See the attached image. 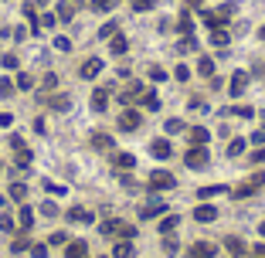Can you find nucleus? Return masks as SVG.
I'll return each instance as SVG.
<instances>
[{
  "instance_id": "1",
  "label": "nucleus",
  "mask_w": 265,
  "mask_h": 258,
  "mask_svg": "<svg viewBox=\"0 0 265 258\" xmlns=\"http://www.w3.org/2000/svg\"><path fill=\"white\" fill-rule=\"evenodd\" d=\"M102 235L106 238H116V241H132L136 238V228L126 224V221H119V217H109V221H102Z\"/></svg>"
},
{
  "instance_id": "2",
  "label": "nucleus",
  "mask_w": 265,
  "mask_h": 258,
  "mask_svg": "<svg viewBox=\"0 0 265 258\" xmlns=\"http://www.w3.org/2000/svg\"><path fill=\"white\" fill-rule=\"evenodd\" d=\"M231 14H235V7H231V3H224L221 10H204V24H207L211 31H218V27H224V24H228V17H231Z\"/></svg>"
},
{
  "instance_id": "3",
  "label": "nucleus",
  "mask_w": 265,
  "mask_h": 258,
  "mask_svg": "<svg viewBox=\"0 0 265 258\" xmlns=\"http://www.w3.org/2000/svg\"><path fill=\"white\" fill-rule=\"evenodd\" d=\"M170 187H177L174 173H167V170H153L150 173V191H170Z\"/></svg>"
},
{
  "instance_id": "4",
  "label": "nucleus",
  "mask_w": 265,
  "mask_h": 258,
  "mask_svg": "<svg viewBox=\"0 0 265 258\" xmlns=\"http://www.w3.org/2000/svg\"><path fill=\"white\" fill-rule=\"evenodd\" d=\"M184 163H187V167H194V170L207 167V150H204V146H191V150H187V156H184Z\"/></svg>"
},
{
  "instance_id": "5",
  "label": "nucleus",
  "mask_w": 265,
  "mask_h": 258,
  "mask_svg": "<svg viewBox=\"0 0 265 258\" xmlns=\"http://www.w3.org/2000/svg\"><path fill=\"white\" fill-rule=\"evenodd\" d=\"M92 146H95L99 153H112V150H116V139H112L109 132H92Z\"/></svg>"
},
{
  "instance_id": "6",
  "label": "nucleus",
  "mask_w": 265,
  "mask_h": 258,
  "mask_svg": "<svg viewBox=\"0 0 265 258\" xmlns=\"http://www.w3.org/2000/svg\"><path fill=\"white\" fill-rule=\"evenodd\" d=\"M139 123H143V119H139V112H136V109H126V112L119 116V129H123V132H132V129H139Z\"/></svg>"
},
{
  "instance_id": "7",
  "label": "nucleus",
  "mask_w": 265,
  "mask_h": 258,
  "mask_svg": "<svg viewBox=\"0 0 265 258\" xmlns=\"http://www.w3.org/2000/svg\"><path fill=\"white\" fill-rule=\"evenodd\" d=\"M245 85H248V75H245V71H235V75H231V82H228V95H235V99H238V95L245 92Z\"/></svg>"
},
{
  "instance_id": "8",
  "label": "nucleus",
  "mask_w": 265,
  "mask_h": 258,
  "mask_svg": "<svg viewBox=\"0 0 265 258\" xmlns=\"http://www.w3.org/2000/svg\"><path fill=\"white\" fill-rule=\"evenodd\" d=\"M150 153H153L156 160H167V156L174 153V146H170V139H160V136H156V139L150 143Z\"/></svg>"
},
{
  "instance_id": "9",
  "label": "nucleus",
  "mask_w": 265,
  "mask_h": 258,
  "mask_svg": "<svg viewBox=\"0 0 265 258\" xmlns=\"http://www.w3.org/2000/svg\"><path fill=\"white\" fill-rule=\"evenodd\" d=\"M218 217V207H211V204H198L194 207V221H200V224H211Z\"/></svg>"
},
{
  "instance_id": "10",
  "label": "nucleus",
  "mask_w": 265,
  "mask_h": 258,
  "mask_svg": "<svg viewBox=\"0 0 265 258\" xmlns=\"http://www.w3.org/2000/svg\"><path fill=\"white\" fill-rule=\"evenodd\" d=\"M163 211H167V204H160V200H150V204H143V207H139V217H143V221H150V217H160Z\"/></svg>"
},
{
  "instance_id": "11",
  "label": "nucleus",
  "mask_w": 265,
  "mask_h": 258,
  "mask_svg": "<svg viewBox=\"0 0 265 258\" xmlns=\"http://www.w3.org/2000/svg\"><path fill=\"white\" fill-rule=\"evenodd\" d=\"M112 167L123 173V170H132L136 167V156L132 153H112Z\"/></svg>"
},
{
  "instance_id": "12",
  "label": "nucleus",
  "mask_w": 265,
  "mask_h": 258,
  "mask_svg": "<svg viewBox=\"0 0 265 258\" xmlns=\"http://www.w3.org/2000/svg\"><path fill=\"white\" fill-rule=\"evenodd\" d=\"M214 245H207V241H198V245H191V252H187V258H214Z\"/></svg>"
},
{
  "instance_id": "13",
  "label": "nucleus",
  "mask_w": 265,
  "mask_h": 258,
  "mask_svg": "<svg viewBox=\"0 0 265 258\" xmlns=\"http://www.w3.org/2000/svg\"><path fill=\"white\" fill-rule=\"evenodd\" d=\"M224 248H228L235 258H245V252H248V248H245V241H242V238H235V235H228V238H224Z\"/></svg>"
},
{
  "instance_id": "14",
  "label": "nucleus",
  "mask_w": 265,
  "mask_h": 258,
  "mask_svg": "<svg viewBox=\"0 0 265 258\" xmlns=\"http://www.w3.org/2000/svg\"><path fill=\"white\" fill-rule=\"evenodd\" d=\"M65 258H88V245H85V241H68Z\"/></svg>"
},
{
  "instance_id": "15",
  "label": "nucleus",
  "mask_w": 265,
  "mask_h": 258,
  "mask_svg": "<svg viewBox=\"0 0 265 258\" xmlns=\"http://www.w3.org/2000/svg\"><path fill=\"white\" fill-rule=\"evenodd\" d=\"M99 71H102V62H99V58H85V64L78 68V75H82V78H95Z\"/></svg>"
},
{
  "instance_id": "16",
  "label": "nucleus",
  "mask_w": 265,
  "mask_h": 258,
  "mask_svg": "<svg viewBox=\"0 0 265 258\" xmlns=\"http://www.w3.org/2000/svg\"><path fill=\"white\" fill-rule=\"evenodd\" d=\"M109 51H112V55H126V51H130V41H126L119 31H116V34L109 38Z\"/></svg>"
},
{
  "instance_id": "17",
  "label": "nucleus",
  "mask_w": 265,
  "mask_h": 258,
  "mask_svg": "<svg viewBox=\"0 0 265 258\" xmlns=\"http://www.w3.org/2000/svg\"><path fill=\"white\" fill-rule=\"evenodd\" d=\"M55 17H58V21H71V17H75V0H62V3L55 7Z\"/></svg>"
},
{
  "instance_id": "18",
  "label": "nucleus",
  "mask_w": 265,
  "mask_h": 258,
  "mask_svg": "<svg viewBox=\"0 0 265 258\" xmlns=\"http://www.w3.org/2000/svg\"><path fill=\"white\" fill-rule=\"evenodd\" d=\"M106 106H109V88H95V92H92V109L102 112Z\"/></svg>"
},
{
  "instance_id": "19",
  "label": "nucleus",
  "mask_w": 265,
  "mask_h": 258,
  "mask_svg": "<svg viewBox=\"0 0 265 258\" xmlns=\"http://www.w3.org/2000/svg\"><path fill=\"white\" fill-rule=\"evenodd\" d=\"M112 258H136V248H132V241H116V248H112Z\"/></svg>"
},
{
  "instance_id": "20",
  "label": "nucleus",
  "mask_w": 265,
  "mask_h": 258,
  "mask_svg": "<svg viewBox=\"0 0 265 258\" xmlns=\"http://www.w3.org/2000/svg\"><path fill=\"white\" fill-rule=\"evenodd\" d=\"M207 139H211V132H207L204 126H194V129H191V146H204Z\"/></svg>"
},
{
  "instance_id": "21",
  "label": "nucleus",
  "mask_w": 265,
  "mask_h": 258,
  "mask_svg": "<svg viewBox=\"0 0 265 258\" xmlns=\"http://www.w3.org/2000/svg\"><path fill=\"white\" fill-rule=\"evenodd\" d=\"M139 95H143V85H139V82H132V85H130V88H126V92H123V95H119V99H123V102L130 106V102H136Z\"/></svg>"
},
{
  "instance_id": "22",
  "label": "nucleus",
  "mask_w": 265,
  "mask_h": 258,
  "mask_svg": "<svg viewBox=\"0 0 265 258\" xmlns=\"http://www.w3.org/2000/svg\"><path fill=\"white\" fill-rule=\"evenodd\" d=\"M228 41H231V38H228V31H224V27L211 31V44H214V48H228Z\"/></svg>"
},
{
  "instance_id": "23",
  "label": "nucleus",
  "mask_w": 265,
  "mask_h": 258,
  "mask_svg": "<svg viewBox=\"0 0 265 258\" xmlns=\"http://www.w3.org/2000/svg\"><path fill=\"white\" fill-rule=\"evenodd\" d=\"M31 224H34V211H31L27 204H21V228L31 231Z\"/></svg>"
},
{
  "instance_id": "24",
  "label": "nucleus",
  "mask_w": 265,
  "mask_h": 258,
  "mask_svg": "<svg viewBox=\"0 0 265 258\" xmlns=\"http://www.w3.org/2000/svg\"><path fill=\"white\" fill-rule=\"evenodd\" d=\"M139 102H143V109H160V99H156V92H143V95H139Z\"/></svg>"
},
{
  "instance_id": "25",
  "label": "nucleus",
  "mask_w": 265,
  "mask_h": 258,
  "mask_svg": "<svg viewBox=\"0 0 265 258\" xmlns=\"http://www.w3.org/2000/svg\"><path fill=\"white\" fill-rule=\"evenodd\" d=\"M177 224H180V217H177V214H167V217L160 221V231H163V235H170V231H174Z\"/></svg>"
},
{
  "instance_id": "26",
  "label": "nucleus",
  "mask_w": 265,
  "mask_h": 258,
  "mask_svg": "<svg viewBox=\"0 0 265 258\" xmlns=\"http://www.w3.org/2000/svg\"><path fill=\"white\" fill-rule=\"evenodd\" d=\"M24 17H27L31 31H38V10H34V3H24Z\"/></svg>"
},
{
  "instance_id": "27",
  "label": "nucleus",
  "mask_w": 265,
  "mask_h": 258,
  "mask_svg": "<svg viewBox=\"0 0 265 258\" xmlns=\"http://www.w3.org/2000/svg\"><path fill=\"white\" fill-rule=\"evenodd\" d=\"M116 3H119V0H92V10H95V14H106V10H112Z\"/></svg>"
},
{
  "instance_id": "28",
  "label": "nucleus",
  "mask_w": 265,
  "mask_h": 258,
  "mask_svg": "<svg viewBox=\"0 0 265 258\" xmlns=\"http://www.w3.org/2000/svg\"><path fill=\"white\" fill-rule=\"evenodd\" d=\"M245 146H248L245 139H231V143H228V156H242V150H245Z\"/></svg>"
},
{
  "instance_id": "29",
  "label": "nucleus",
  "mask_w": 265,
  "mask_h": 258,
  "mask_svg": "<svg viewBox=\"0 0 265 258\" xmlns=\"http://www.w3.org/2000/svg\"><path fill=\"white\" fill-rule=\"evenodd\" d=\"M224 191H228L224 184H214V187H200V197L207 200V197H218V194H224Z\"/></svg>"
},
{
  "instance_id": "30",
  "label": "nucleus",
  "mask_w": 265,
  "mask_h": 258,
  "mask_svg": "<svg viewBox=\"0 0 265 258\" xmlns=\"http://www.w3.org/2000/svg\"><path fill=\"white\" fill-rule=\"evenodd\" d=\"M198 71H200V75H207V78H214V62H211V58H200Z\"/></svg>"
},
{
  "instance_id": "31",
  "label": "nucleus",
  "mask_w": 265,
  "mask_h": 258,
  "mask_svg": "<svg viewBox=\"0 0 265 258\" xmlns=\"http://www.w3.org/2000/svg\"><path fill=\"white\" fill-rule=\"evenodd\" d=\"M180 51H198V41H194V34H184V38H180Z\"/></svg>"
},
{
  "instance_id": "32",
  "label": "nucleus",
  "mask_w": 265,
  "mask_h": 258,
  "mask_svg": "<svg viewBox=\"0 0 265 258\" xmlns=\"http://www.w3.org/2000/svg\"><path fill=\"white\" fill-rule=\"evenodd\" d=\"M68 217H71V221H85V224L92 221V214H88V211H78V207H71V211H68Z\"/></svg>"
},
{
  "instance_id": "33",
  "label": "nucleus",
  "mask_w": 265,
  "mask_h": 258,
  "mask_svg": "<svg viewBox=\"0 0 265 258\" xmlns=\"http://www.w3.org/2000/svg\"><path fill=\"white\" fill-rule=\"evenodd\" d=\"M24 194H27L24 184H10V200H24Z\"/></svg>"
},
{
  "instance_id": "34",
  "label": "nucleus",
  "mask_w": 265,
  "mask_h": 258,
  "mask_svg": "<svg viewBox=\"0 0 265 258\" xmlns=\"http://www.w3.org/2000/svg\"><path fill=\"white\" fill-rule=\"evenodd\" d=\"M255 191H259V187H255V184L248 180V184H242V187L235 191V197H252V194H255Z\"/></svg>"
},
{
  "instance_id": "35",
  "label": "nucleus",
  "mask_w": 265,
  "mask_h": 258,
  "mask_svg": "<svg viewBox=\"0 0 265 258\" xmlns=\"http://www.w3.org/2000/svg\"><path fill=\"white\" fill-rule=\"evenodd\" d=\"M180 31H184V34H191V31H194V17H191L187 10H184V17H180Z\"/></svg>"
},
{
  "instance_id": "36",
  "label": "nucleus",
  "mask_w": 265,
  "mask_h": 258,
  "mask_svg": "<svg viewBox=\"0 0 265 258\" xmlns=\"http://www.w3.org/2000/svg\"><path fill=\"white\" fill-rule=\"evenodd\" d=\"M10 92H14V82L10 78H0V99H10Z\"/></svg>"
},
{
  "instance_id": "37",
  "label": "nucleus",
  "mask_w": 265,
  "mask_h": 258,
  "mask_svg": "<svg viewBox=\"0 0 265 258\" xmlns=\"http://www.w3.org/2000/svg\"><path fill=\"white\" fill-rule=\"evenodd\" d=\"M132 3V10H153L156 7V0H130Z\"/></svg>"
},
{
  "instance_id": "38",
  "label": "nucleus",
  "mask_w": 265,
  "mask_h": 258,
  "mask_svg": "<svg viewBox=\"0 0 265 258\" xmlns=\"http://www.w3.org/2000/svg\"><path fill=\"white\" fill-rule=\"evenodd\" d=\"M174 78H177V82H187V78H191V68H187V64H177Z\"/></svg>"
},
{
  "instance_id": "39",
  "label": "nucleus",
  "mask_w": 265,
  "mask_h": 258,
  "mask_svg": "<svg viewBox=\"0 0 265 258\" xmlns=\"http://www.w3.org/2000/svg\"><path fill=\"white\" fill-rule=\"evenodd\" d=\"M17 163H21V167H27V163H31V150H27V146H24V150L17 146Z\"/></svg>"
},
{
  "instance_id": "40",
  "label": "nucleus",
  "mask_w": 265,
  "mask_h": 258,
  "mask_svg": "<svg viewBox=\"0 0 265 258\" xmlns=\"http://www.w3.org/2000/svg\"><path fill=\"white\" fill-rule=\"evenodd\" d=\"M17 85H21V88H31V85H34V78H31L27 71H21V75H17Z\"/></svg>"
},
{
  "instance_id": "41",
  "label": "nucleus",
  "mask_w": 265,
  "mask_h": 258,
  "mask_svg": "<svg viewBox=\"0 0 265 258\" xmlns=\"http://www.w3.org/2000/svg\"><path fill=\"white\" fill-rule=\"evenodd\" d=\"M41 214H48V217H55V214H58V204H51V200H44V204H41Z\"/></svg>"
},
{
  "instance_id": "42",
  "label": "nucleus",
  "mask_w": 265,
  "mask_h": 258,
  "mask_svg": "<svg viewBox=\"0 0 265 258\" xmlns=\"http://www.w3.org/2000/svg\"><path fill=\"white\" fill-rule=\"evenodd\" d=\"M0 231H14V217L10 214H0Z\"/></svg>"
},
{
  "instance_id": "43",
  "label": "nucleus",
  "mask_w": 265,
  "mask_h": 258,
  "mask_svg": "<svg viewBox=\"0 0 265 258\" xmlns=\"http://www.w3.org/2000/svg\"><path fill=\"white\" fill-rule=\"evenodd\" d=\"M184 129V119H167V132H180Z\"/></svg>"
},
{
  "instance_id": "44",
  "label": "nucleus",
  "mask_w": 265,
  "mask_h": 258,
  "mask_svg": "<svg viewBox=\"0 0 265 258\" xmlns=\"http://www.w3.org/2000/svg\"><path fill=\"white\" fill-rule=\"evenodd\" d=\"M112 34H116V24H112V21H109V24H106V27H102V31H99V38H102V41H106V38H112Z\"/></svg>"
},
{
  "instance_id": "45",
  "label": "nucleus",
  "mask_w": 265,
  "mask_h": 258,
  "mask_svg": "<svg viewBox=\"0 0 265 258\" xmlns=\"http://www.w3.org/2000/svg\"><path fill=\"white\" fill-rule=\"evenodd\" d=\"M150 78H153V82H167V71H163V68H150Z\"/></svg>"
},
{
  "instance_id": "46",
  "label": "nucleus",
  "mask_w": 265,
  "mask_h": 258,
  "mask_svg": "<svg viewBox=\"0 0 265 258\" xmlns=\"http://www.w3.org/2000/svg\"><path fill=\"white\" fill-rule=\"evenodd\" d=\"M163 252H167V255H177V238H167V241H163Z\"/></svg>"
},
{
  "instance_id": "47",
  "label": "nucleus",
  "mask_w": 265,
  "mask_h": 258,
  "mask_svg": "<svg viewBox=\"0 0 265 258\" xmlns=\"http://www.w3.org/2000/svg\"><path fill=\"white\" fill-rule=\"evenodd\" d=\"M51 106H55V109H58V112H65L68 106H71V102H68L65 95H58V99H55V102H51Z\"/></svg>"
},
{
  "instance_id": "48",
  "label": "nucleus",
  "mask_w": 265,
  "mask_h": 258,
  "mask_svg": "<svg viewBox=\"0 0 265 258\" xmlns=\"http://www.w3.org/2000/svg\"><path fill=\"white\" fill-rule=\"evenodd\" d=\"M51 245H68V235L65 231H55V235H51Z\"/></svg>"
},
{
  "instance_id": "49",
  "label": "nucleus",
  "mask_w": 265,
  "mask_h": 258,
  "mask_svg": "<svg viewBox=\"0 0 265 258\" xmlns=\"http://www.w3.org/2000/svg\"><path fill=\"white\" fill-rule=\"evenodd\" d=\"M14 126V116L10 112H0V129H10Z\"/></svg>"
},
{
  "instance_id": "50",
  "label": "nucleus",
  "mask_w": 265,
  "mask_h": 258,
  "mask_svg": "<svg viewBox=\"0 0 265 258\" xmlns=\"http://www.w3.org/2000/svg\"><path fill=\"white\" fill-rule=\"evenodd\" d=\"M55 48H58V51H71V41H68V38H55Z\"/></svg>"
},
{
  "instance_id": "51",
  "label": "nucleus",
  "mask_w": 265,
  "mask_h": 258,
  "mask_svg": "<svg viewBox=\"0 0 265 258\" xmlns=\"http://www.w3.org/2000/svg\"><path fill=\"white\" fill-rule=\"evenodd\" d=\"M235 116H242V119H252V116H255V112H252V109H248V106H238V109H235Z\"/></svg>"
},
{
  "instance_id": "52",
  "label": "nucleus",
  "mask_w": 265,
  "mask_h": 258,
  "mask_svg": "<svg viewBox=\"0 0 265 258\" xmlns=\"http://www.w3.org/2000/svg\"><path fill=\"white\" fill-rule=\"evenodd\" d=\"M31 255H34V258H44V255H48V248H44V245H31Z\"/></svg>"
},
{
  "instance_id": "53",
  "label": "nucleus",
  "mask_w": 265,
  "mask_h": 258,
  "mask_svg": "<svg viewBox=\"0 0 265 258\" xmlns=\"http://www.w3.org/2000/svg\"><path fill=\"white\" fill-rule=\"evenodd\" d=\"M55 85H58V75H55V71H51V75H44V88H55Z\"/></svg>"
},
{
  "instance_id": "54",
  "label": "nucleus",
  "mask_w": 265,
  "mask_h": 258,
  "mask_svg": "<svg viewBox=\"0 0 265 258\" xmlns=\"http://www.w3.org/2000/svg\"><path fill=\"white\" fill-rule=\"evenodd\" d=\"M24 248H27V238H17V241H14V255H21Z\"/></svg>"
},
{
  "instance_id": "55",
  "label": "nucleus",
  "mask_w": 265,
  "mask_h": 258,
  "mask_svg": "<svg viewBox=\"0 0 265 258\" xmlns=\"http://www.w3.org/2000/svg\"><path fill=\"white\" fill-rule=\"evenodd\" d=\"M252 163H265V146H262V150H255V153H252Z\"/></svg>"
},
{
  "instance_id": "56",
  "label": "nucleus",
  "mask_w": 265,
  "mask_h": 258,
  "mask_svg": "<svg viewBox=\"0 0 265 258\" xmlns=\"http://www.w3.org/2000/svg\"><path fill=\"white\" fill-rule=\"evenodd\" d=\"M3 68H17V58L14 55H3Z\"/></svg>"
},
{
  "instance_id": "57",
  "label": "nucleus",
  "mask_w": 265,
  "mask_h": 258,
  "mask_svg": "<svg viewBox=\"0 0 265 258\" xmlns=\"http://www.w3.org/2000/svg\"><path fill=\"white\" fill-rule=\"evenodd\" d=\"M252 139H255V143H259V146H265V129H259V132H255V136H252Z\"/></svg>"
},
{
  "instance_id": "58",
  "label": "nucleus",
  "mask_w": 265,
  "mask_h": 258,
  "mask_svg": "<svg viewBox=\"0 0 265 258\" xmlns=\"http://www.w3.org/2000/svg\"><path fill=\"white\" fill-rule=\"evenodd\" d=\"M255 255H259V258H265V245H259V248H255Z\"/></svg>"
},
{
  "instance_id": "59",
  "label": "nucleus",
  "mask_w": 265,
  "mask_h": 258,
  "mask_svg": "<svg viewBox=\"0 0 265 258\" xmlns=\"http://www.w3.org/2000/svg\"><path fill=\"white\" fill-rule=\"evenodd\" d=\"M259 231H262V238H265V221H262V224H259Z\"/></svg>"
},
{
  "instance_id": "60",
  "label": "nucleus",
  "mask_w": 265,
  "mask_h": 258,
  "mask_svg": "<svg viewBox=\"0 0 265 258\" xmlns=\"http://www.w3.org/2000/svg\"><path fill=\"white\" fill-rule=\"evenodd\" d=\"M259 38H262V41H265V24H262V31H259Z\"/></svg>"
},
{
  "instance_id": "61",
  "label": "nucleus",
  "mask_w": 265,
  "mask_h": 258,
  "mask_svg": "<svg viewBox=\"0 0 265 258\" xmlns=\"http://www.w3.org/2000/svg\"><path fill=\"white\" fill-rule=\"evenodd\" d=\"M34 3H41V7H44V3H51V0H34Z\"/></svg>"
},
{
  "instance_id": "62",
  "label": "nucleus",
  "mask_w": 265,
  "mask_h": 258,
  "mask_svg": "<svg viewBox=\"0 0 265 258\" xmlns=\"http://www.w3.org/2000/svg\"><path fill=\"white\" fill-rule=\"evenodd\" d=\"M191 3H200V0H191Z\"/></svg>"
},
{
  "instance_id": "63",
  "label": "nucleus",
  "mask_w": 265,
  "mask_h": 258,
  "mask_svg": "<svg viewBox=\"0 0 265 258\" xmlns=\"http://www.w3.org/2000/svg\"><path fill=\"white\" fill-rule=\"evenodd\" d=\"M262 123H265V119H262ZM262 129H265V126H262Z\"/></svg>"
}]
</instances>
